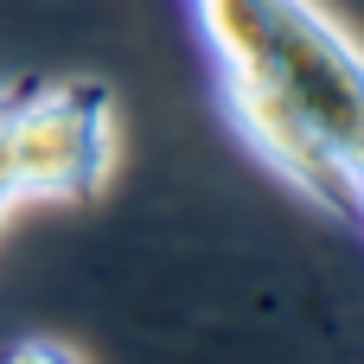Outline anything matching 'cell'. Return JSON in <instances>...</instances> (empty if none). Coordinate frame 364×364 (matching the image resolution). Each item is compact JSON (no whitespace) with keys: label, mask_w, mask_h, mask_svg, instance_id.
<instances>
[{"label":"cell","mask_w":364,"mask_h":364,"mask_svg":"<svg viewBox=\"0 0 364 364\" xmlns=\"http://www.w3.org/2000/svg\"><path fill=\"white\" fill-rule=\"evenodd\" d=\"M230 109L307 198L352 211L364 154V51L314 0H198Z\"/></svg>","instance_id":"6da1fadb"},{"label":"cell","mask_w":364,"mask_h":364,"mask_svg":"<svg viewBox=\"0 0 364 364\" xmlns=\"http://www.w3.org/2000/svg\"><path fill=\"white\" fill-rule=\"evenodd\" d=\"M115 160V96L96 77L26 83L0 122V166L13 198H90Z\"/></svg>","instance_id":"7a4b0ae2"},{"label":"cell","mask_w":364,"mask_h":364,"mask_svg":"<svg viewBox=\"0 0 364 364\" xmlns=\"http://www.w3.org/2000/svg\"><path fill=\"white\" fill-rule=\"evenodd\" d=\"M26 83H32V77H26ZM26 83H0V122H6V109L19 102V90H26ZM13 205H19V198H13V186H6V166H0V218H6Z\"/></svg>","instance_id":"3957f363"},{"label":"cell","mask_w":364,"mask_h":364,"mask_svg":"<svg viewBox=\"0 0 364 364\" xmlns=\"http://www.w3.org/2000/svg\"><path fill=\"white\" fill-rule=\"evenodd\" d=\"M352 211H364V154H358V166H352Z\"/></svg>","instance_id":"277c9868"}]
</instances>
